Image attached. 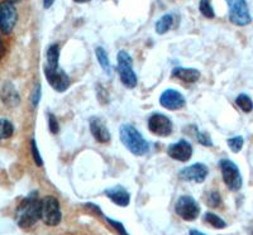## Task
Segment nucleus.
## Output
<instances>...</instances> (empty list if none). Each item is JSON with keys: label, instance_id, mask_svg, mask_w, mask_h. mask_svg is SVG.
I'll use <instances>...</instances> for the list:
<instances>
[{"label": "nucleus", "instance_id": "obj_33", "mask_svg": "<svg viewBox=\"0 0 253 235\" xmlns=\"http://www.w3.org/2000/svg\"><path fill=\"white\" fill-rule=\"evenodd\" d=\"M190 235H207V234L199 232V230H191V232H190Z\"/></svg>", "mask_w": 253, "mask_h": 235}, {"label": "nucleus", "instance_id": "obj_21", "mask_svg": "<svg viewBox=\"0 0 253 235\" xmlns=\"http://www.w3.org/2000/svg\"><path fill=\"white\" fill-rule=\"evenodd\" d=\"M236 104L238 105V108L241 110H243L245 113H250L253 110V101L251 100V98L246 94H241L237 96Z\"/></svg>", "mask_w": 253, "mask_h": 235}, {"label": "nucleus", "instance_id": "obj_26", "mask_svg": "<svg viewBox=\"0 0 253 235\" xmlns=\"http://www.w3.org/2000/svg\"><path fill=\"white\" fill-rule=\"evenodd\" d=\"M207 202L208 205L211 207L219 206V205H220V195L215 191L210 192V194H208L207 195Z\"/></svg>", "mask_w": 253, "mask_h": 235}, {"label": "nucleus", "instance_id": "obj_20", "mask_svg": "<svg viewBox=\"0 0 253 235\" xmlns=\"http://www.w3.org/2000/svg\"><path fill=\"white\" fill-rule=\"evenodd\" d=\"M95 53H96V58H98L99 63H100V66L103 67L104 71L107 72V74H110V62L107 51L103 47H98V48L95 49Z\"/></svg>", "mask_w": 253, "mask_h": 235}, {"label": "nucleus", "instance_id": "obj_4", "mask_svg": "<svg viewBox=\"0 0 253 235\" xmlns=\"http://www.w3.org/2000/svg\"><path fill=\"white\" fill-rule=\"evenodd\" d=\"M118 72L121 81L124 86L133 89L137 85V76L133 71V61L126 51H121L118 53Z\"/></svg>", "mask_w": 253, "mask_h": 235}, {"label": "nucleus", "instance_id": "obj_15", "mask_svg": "<svg viewBox=\"0 0 253 235\" xmlns=\"http://www.w3.org/2000/svg\"><path fill=\"white\" fill-rule=\"evenodd\" d=\"M105 195L110 198V201H113L114 204L119 205V206H128L130 201V196L128 194L126 189L121 186L113 187L105 191Z\"/></svg>", "mask_w": 253, "mask_h": 235}, {"label": "nucleus", "instance_id": "obj_25", "mask_svg": "<svg viewBox=\"0 0 253 235\" xmlns=\"http://www.w3.org/2000/svg\"><path fill=\"white\" fill-rule=\"evenodd\" d=\"M227 143L228 146H229V148L232 149V152L238 153L242 149V147H243L245 141H243V138L242 137H233V138H230V139H228Z\"/></svg>", "mask_w": 253, "mask_h": 235}, {"label": "nucleus", "instance_id": "obj_27", "mask_svg": "<svg viewBox=\"0 0 253 235\" xmlns=\"http://www.w3.org/2000/svg\"><path fill=\"white\" fill-rule=\"evenodd\" d=\"M32 156H33V159H35L36 164L37 166H42L43 164V161H42V158H41V155L40 152H38V148H37V144H36V141L35 139H32Z\"/></svg>", "mask_w": 253, "mask_h": 235}, {"label": "nucleus", "instance_id": "obj_13", "mask_svg": "<svg viewBox=\"0 0 253 235\" xmlns=\"http://www.w3.org/2000/svg\"><path fill=\"white\" fill-rule=\"evenodd\" d=\"M167 153L171 158L176 159V161L180 162H186L189 161L191 156H193V147L185 139L178 141L177 143L171 144L167 149Z\"/></svg>", "mask_w": 253, "mask_h": 235}, {"label": "nucleus", "instance_id": "obj_29", "mask_svg": "<svg viewBox=\"0 0 253 235\" xmlns=\"http://www.w3.org/2000/svg\"><path fill=\"white\" fill-rule=\"evenodd\" d=\"M196 138H198V142L202 144V146H205V147L213 146V142H211V139H210L209 135H208L207 133L198 132V134H196Z\"/></svg>", "mask_w": 253, "mask_h": 235}, {"label": "nucleus", "instance_id": "obj_1", "mask_svg": "<svg viewBox=\"0 0 253 235\" xmlns=\"http://www.w3.org/2000/svg\"><path fill=\"white\" fill-rule=\"evenodd\" d=\"M41 201L37 194H31L24 198L15 211V221L18 227L23 229H29L41 219Z\"/></svg>", "mask_w": 253, "mask_h": 235}, {"label": "nucleus", "instance_id": "obj_34", "mask_svg": "<svg viewBox=\"0 0 253 235\" xmlns=\"http://www.w3.org/2000/svg\"><path fill=\"white\" fill-rule=\"evenodd\" d=\"M76 3H89L90 0H74Z\"/></svg>", "mask_w": 253, "mask_h": 235}, {"label": "nucleus", "instance_id": "obj_31", "mask_svg": "<svg viewBox=\"0 0 253 235\" xmlns=\"http://www.w3.org/2000/svg\"><path fill=\"white\" fill-rule=\"evenodd\" d=\"M108 221H109V223L112 224V225L115 228V229H117L119 233H121V235H128V234H126V229H124V227H123V225H122L121 223H118V221H113L112 219H108Z\"/></svg>", "mask_w": 253, "mask_h": 235}, {"label": "nucleus", "instance_id": "obj_18", "mask_svg": "<svg viewBox=\"0 0 253 235\" xmlns=\"http://www.w3.org/2000/svg\"><path fill=\"white\" fill-rule=\"evenodd\" d=\"M58 58H60V47L58 44H52L47 49V63L48 69H58Z\"/></svg>", "mask_w": 253, "mask_h": 235}, {"label": "nucleus", "instance_id": "obj_23", "mask_svg": "<svg viewBox=\"0 0 253 235\" xmlns=\"http://www.w3.org/2000/svg\"><path fill=\"white\" fill-rule=\"evenodd\" d=\"M204 219L208 221V223L210 224V225H211V227L215 228V229H223V228L227 227L225 221L223 220L220 216L213 214V212H207V214H205V216H204Z\"/></svg>", "mask_w": 253, "mask_h": 235}, {"label": "nucleus", "instance_id": "obj_24", "mask_svg": "<svg viewBox=\"0 0 253 235\" xmlns=\"http://www.w3.org/2000/svg\"><path fill=\"white\" fill-rule=\"evenodd\" d=\"M199 8H200V13H202L204 17L210 18V19L215 17L214 9H213V6H211V4H210L209 0H200Z\"/></svg>", "mask_w": 253, "mask_h": 235}, {"label": "nucleus", "instance_id": "obj_16", "mask_svg": "<svg viewBox=\"0 0 253 235\" xmlns=\"http://www.w3.org/2000/svg\"><path fill=\"white\" fill-rule=\"evenodd\" d=\"M1 100L3 103L5 104L8 108H15V106L19 105L20 103V98H19V94L18 91L15 90V87L13 86L12 83H5L1 89Z\"/></svg>", "mask_w": 253, "mask_h": 235}, {"label": "nucleus", "instance_id": "obj_8", "mask_svg": "<svg viewBox=\"0 0 253 235\" xmlns=\"http://www.w3.org/2000/svg\"><path fill=\"white\" fill-rule=\"evenodd\" d=\"M175 211L184 220L193 221L200 214V207L191 196H181L176 202Z\"/></svg>", "mask_w": 253, "mask_h": 235}, {"label": "nucleus", "instance_id": "obj_28", "mask_svg": "<svg viewBox=\"0 0 253 235\" xmlns=\"http://www.w3.org/2000/svg\"><path fill=\"white\" fill-rule=\"evenodd\" d=\"M48 126H49V130L51 133L53 134H57L58 130H60V124H58L57 119H56L55 115L48 114Z\"/></svg>", "mask_w": 253, "mask_h": 235}, {"label": "nucleus", "instance_id": "obj_6", "mask_svg": "<svg viewBox=\"0 0 253 235\" xmlns=\"http://www.w3.org/2000/svg\"><path fill=\"white\" fill-rule=\"evenodd\" d=\"M229 6V19L236 26L243 27L251 23V14L246 0H227Z\"/></svg>", "mask_w": 253, "mask_h": 235}, {"label": "nucleus", "instance_id": "obj_19", "mask_svg": "<svg viewBox=\"0 0 253 235\" xmlns=\"http://www.w3.org/2000/svg\"><path fill=\"white\" fill-rule=\"evenodd\" d=\"M173 24V15L172 14H166L164 17H161L160 19L157 20V23H156V32H157L158 35H165L167 32L170 31L171 27Z\"/></svg>", "mask_w": 253, "mask_h": 235}, {"label": "nucleus", "instance_id": "obj_10", "mask_svg": "<svg viewBox=\"0 0 253 235\" xmlns=\"http://www.w3.org/2000/svg\"><path fill=\"white\" fill-rule=\"evenodd\" d=\"M148 129L158 137H167L172 133V121L164 114H153L148 120Z\"/></svg>", "mask_w": 253, "mask_h": 235}, {"label": "nucleus", "instance_id": "obj_22", "mask_svg": "<svg viewBox=\"0 0 253 235\" xmlns=\"http://www.w3.org/2000/svg\"><path fill=\"white\" fill-rule=\"evenodd\" d=\"M14 133V126L6 119H0V139H8Z\"/></svg>", "mask_w": 253, "mask_h": 235}, {"label": "nucleus", "instance_id": "obj_32", "mask_svg": "<svg viewBox=\"0 0 253 235\" xmlns=\"http://www.w3.org/2000/svg\"><path fill=\"white\" fill-rule=\"evenodd\" d=\"M53 3H55V0H43V6L46 9H48L53 5Z\"/></svg>", "mask_w": 253, "mask_h": 235}, {"label": "nucleus", "instance_id": "obj_3", "mask_svg": "<svg viewBox=\"0 0 253 235\" xmlns=\"http://www.w3.org/2000/svg\"><path fill=\"white\" fill-rule=\"evenodd\" d=\"M60 204L53 196H46L41 201V220L48 227H56L61 223Z\"/></svg>", "mask_w": 253, "mask_h": 235}, {"label": "nucleus", "instance_id": "obj_2", "mask_svg": "<svg viewBox=\"0 0 253 235\" xmlns=\"http://www.w3.org/2000/svg\"><path fill=\"white\" fill-rule=\"evenodd\" d=\"M121 142L128 151L134 156H144L150 151L148 142L142 137L141 133L129 124H124L119 130Z\"/></svg>", "mask_w": 253, "mask_h": 235}, {"label": "nucleus", "instance_id": "obj_14", "mask_svg": "<svg viewBox=\"0 0 253 235\" xmlns=\"http://www.w3.org/2000/svg\"><path fill=\"white\" fill-rule=\"evenodd\" d=\"M90 132L99 143H108L110 141L109 130H108L105 123L100 120L99 118H92L90 120Z\"/></svg>", "mask_w": 253, "mask_h": 235}, {"label": "nucleus", "instance_id": "obj_30", "mask_svg": "<svg viewBox=\"0 0 253 235\" xmlns=\"http://www.w3.org/2000/svg\"><path fill=\"white\" fill-rule=\"evenodd\" d=\"M41 100V86L40 85H37V86L35 87V90L32 91V98H31V101H32V105L37 106L38 103H40Z\"/></svg>", "mask_w": 253, "mask_h": 235}, {"label": "nucleus", "instance_id": "obj_17", "mask_svg": "<svg viewBox=\"0 0 253 235\" xmlns=\"http://www.w3.org/2000/svg\"><path fill=\"white\" fill-rule=\"evenodd\" d=\"M173 78H177L185 82H196L200 78V72L195 69H184V67H176L172 71Z\"/></svg>", "mask_w": 253, "mask_h": 235}, {"label": "nucleus", "instance_id": "obj_7", "mask_svg": "<svg viewBox=\"0 0 253 235\" xmlns=\"http://www.w3.org/2000/svg\"><path fill=\"white\" fill-rule=\"evenodd\" d=\"M18 20V13L14 4L3 1L0 4V32L3 35H9L14 29Z\"/></svg>", "mask_w": 253, "mask_h": 235}, {"label": "nucleus", "instance_id": "obj_11", "mask_svg": "<svg viewBox=\"0 0 253 235\" xmlns=\"http://www.w3.org/2000/svg\"><path fill=\"white\" fill-rule=\"evenodd\" d=\"M208 167L203 163H195L186 168L181 169L178 173V177L184 181H191V182H198L202 184L204 182L208 176Z\"/></svg>", "mask_w": 253, "mask_h": 235}, {"label": "nucleus", "instance_id": "obj_12", "mask_svg": "<svg viewBox=\"0 0 253 235\" xmlns=\"http://www.w3.org/2000/svg\"><path fill=\"white\" fill-rule=\"evenodd\" d=\"M160 104L167 110H178L184 108L186 100L178 91L169 89L162 92L161 98H160Z\"/></svg>", "mask_w": 253, "mask_h": 235}, {"label": "nucleus", "instance_id": "obj_35", "mask_svg": "<svg viewBox=\"0 0 253 235\" xmlns=\"http://www.w3.org/2000/svg\"><path fill=\"white\" fill-rule=\"evenodd\" d=\"M6 1H9V3H12V4H15V3H19L20 0H6Z\"/></svg>", "mask_w": 253, "mask_h": 235}, {"label": "nucleus", "instance_id": "obj_5", "mask_svg": "<svg viewBox=\"0 0 253 235\" xmlns=\"http://www.w3.org/2000/svg\"><path fill=\"white\" fill-rule=\"evenodd\" d=\"M220 169L223 181H224V184L227 185L228 189L230 191H238V190H241L243 182H242V176L237 164L234 162L229 161V159H221Z\"/></svg>", "mask_w": 253, "mask_h": 235}, {"label": "nucleus", "instance_id": "obj_9", "mask_svg": "<svg viewBox=\"0 0 253 235\" xmlns=\"http://www.w3.org/2000/svg\"><path fill=\"white\" fill-rule=\"evenodd\" d=\"M44 75H46V78L49 85L56 91L63 92L69 89L71 81H70L66 72L61 70L60 67L58 69H48V67L44 66Z\"/></svg>", "mask_w": 253, "mask_h": 235}]
</instances>
